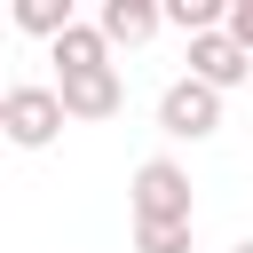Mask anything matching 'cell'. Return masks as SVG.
<instances>
[{
    "mask_svg": "<svg viewBox=\"0 0 253 253\" xmlns=\"http://www.w3.org/2000/svg\"><path fill=\"white\" fill-rule=\"evenodd\" d=\"M221 32H229V40H237V47L253 55V0H229V16H221Z\"/></svg>",
    "mask_w": 253,
    "mask_h": 253,
    "instance_id": "cell-11",
    "label": "cell"
},
{
    "mask_svg": "<svg viewBox=\"0 0 253 253\" xmlns=\"http://www.w3.org/2000/svg\"><path fill=\"white\" fill-rule=\"evenodd\" d=\"M55 95H63V119H119L126 111V79H119V63H103V71H71V79H55Z\"/></svg>",
    "mask_w": 253,
    "mask_h": 253,
    "instance_id": "cell-4",
    "label": "cell"
},
{
    "mask_svg": "<svg viewBox=\"0 0 253 253\" xmlns=\"http://www.w3.org/2000/svg\"><path fill=\"white\" fill-rule=\"evenodd\" d=\"M126 198H134V221H190V174L174 158H142Z\"/></svg>",
    "mask_w": 253,
    "mask_h": 253,
    "instance_id": "cell-2",
    "label": "cell"
},
{
    "mask_svg": "<svg viewBox=\"0 0 253 253\" xmlns=\"http://www.w3.org/2000/svg\"><path fill=\"white\" fill-rule=\"evenodd\" d=\"M221 126V95L206 87V79H174L166 95H158V134H174V142H206Z\"/></svg>",
    "mask_w": 253,
    "mask_h": 253,
    "instance_id": "cell-1",
    "label": "cell"
},
{
    "mask_svg": "<svg viewBox=\"0 0 253 253\" xmlns=\"http://www.w3.org/2000/svg\"><path fill=\"white\" fill-rule=\"evenodd\" d=\"M229 253H253V237H237V245H229Z\"/></svg>",
    "mask_w": 253,
    "mask_h": 253,
    "instance_id": "cell-12",
    "label": "cell"
},
{
    "mask_svg": "<svg viewBox=\"0 0 253 253\" xmlns=\"http://www.w3.org/2000/svg\"><path fill=\"white\" fill-rule=\"evenodd\" d=\"M158 24H166V8H158V0H103V16H95V32H103L111 47H142Z\"/></svg>",
    "mask_w": 253,
    "mask_h": 253,
    "instance_id": "cell-6",
    "label": "cell"
},
{
    "mask_svg": "<svg viewBox=\"0 0 253 253\" xmlns=\"http://www.w3.org/2000/svg\"><path fill=\"white\" fill-rule=\"evenodd\" d=\"M190 79H206L213 95H229V87L253 79V55H245L229 32H198V40H190Z\"/></svg>",
    "mask_w": 253,
    "mask_h": 253,
    "instance_id": "cell-5",
    "label": "cell"
},
{
    "mask_svg": "<svg viewBox=\"0 0 253 253\" xmlns=\"http://www.w3.org/2000/svg\"><path fill=\"white\" fill-rule=\"evenodd\" d=\"M0 134H8V95H0Z\"/></svg>",
    "mask_w": 253,
    "mask_h": 253,
    "instance_id": "cell-13",
    "label": "cell"
},
{
    "mask_svg": "<svg viewBox=\"0 0 253 253\" xmlns=\"http://www.w3.org/2000/svg\"><path fill=\"white\" fill-rule=\"evenodd\" d=\"M221 16H229V0H166V24H174L182 40H198V32H221Z\"/></svg>",
    "mask_w": 253,
    "mask_h": 253,
    "instance_id": "cell-9",
    "label": "cell"
},
{
    "mask_svg": "<svg viewBox=\"0 0 253 253\" xmlns=\"http://www.w3.org/2000/svg\"><path fill=\"white\" fill-rule=\"evenodd\" d=\"M71 24H79V16H71V0H16V32L47 40V47H55V40L71 32Z\"/></svg>",
    "mask_w": 253,
    "mask_h": 253,
    "instance_id": "cell-8",
    "label": "cell"
},
{
    "mask_svg": "<svg viewBox=\"0 0 253 253\" xmlns=\"http://www.w3.org/2000/svg\"><path fill=\"white\" fill-rule=\"evenodd\" d=\"M47 63H55V79H71V71H103V63H111V40H103L95 24H71V32L47 47Z\"/></svg>",
    "mask_w": 253,
    "mask_h": 253,
    "instance_id": "cell-7",
    "label": "cell"
},
{
    "mask_svg": "<svg viewBox=\"0 0 253 253\" xmlns=\"http://www.w3.org/2000/svg\"><path fill=\"white\" fill-rule=\"evenodd\" d=\"M134 253H190V221H134Z\"/></svg>",
    "mask_w": 253,
    "mask_h": 253,
    "instance_id": "cell-10",
    "label": "cell"
},
{
    "mask_svg": "<svg viewBox=\"0 0 253 253\" xmlns=\"http://www.w3.org/2000/svg\"><path fill=\"white\" fill-rule=\"evenodd\" d=\"M63 126L71 119H63V95L55 87H8V142L16 150H47Z\"/></svg>",
    "mask_w": 253,
    "mask_h": 253,
    "instance_id": "cell-3",
    "label": "cell"
}]
</instances>
